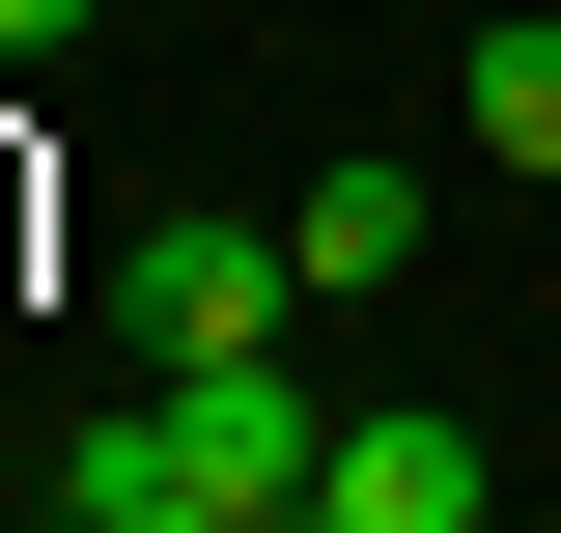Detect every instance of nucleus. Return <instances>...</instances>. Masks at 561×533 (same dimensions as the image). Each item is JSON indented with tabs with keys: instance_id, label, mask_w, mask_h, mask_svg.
<instances>
[{
	"instance_id": "7",
	"label": "nucleus",
	"mask_w": 561,
	"mask_h": 533,
	"mask_svg": "<svg viewBox=\"0 0 561 533\" xmlns=\"http://www.w3.org/2000/svg\"><path fill=\"white\" fill-rule=\"evenodd\" d=\"M225 533H337V506H225Z\"/></svg>"
},
{
	"instance_id": "5",
	"label": "nucleus",
	"mask_w": 561,
	"mask_h": 533,
	"mask_svg": "<svg viewBox=\"0 0 561 533\" xmlns=\"http://www.w3.org/2000/svg\"><path fill=\"white\" fill-rule=\"evenodd\" d=\"M449 140H478V169H561V29H534V0L449 57Z\"/></svg>"
},
{
	"instance_id": "8",
	"label": "nucleus",
	"mask_w": 561,
	"mask_h": 533,
	"mask_svg": "<svg viewBox=\"0 0 561 533\" xmlns=\"http://www.w3.org/2000/svg\"><path fill=\"white\" fill-rule=\"evenodd\" d=\"M534 533H561V506H534Z\"/></svg>"
},
{
	"instance_id": "3",
	"label": "nucleus",
	"mask_w": 561,
	"mask_h": 533,
	"mask_svg": "<svg viewBox=\"0 0 561 533\" xmlns=\"http://www.w3.org/2000/svg\"><path fill=\"white\" fill-rule=\"evenodd\" d=\"M309 506H337V533H505V450H478V421H449V394H365Z\"/></svg>"
},
{
	"instance_id": "1",
	"label": "nucleus",
	"mask_w": 561,
	"mask_h": 533,
	"mask_svg": "<svg viewBox=\"0 0 561 533\" xmlns=\"http://www.w3.org/2000/svg\"><path fill=\"white\" fill-rule=\"evenodd\" d=\"M253 337H309V253H280V225H140L113 253V365H253Z\"/></svg>"
},
{
	"instance_id": "4",
	"label": "nucleus",
	"mask_w": 561,
	"mask_h": 533,
	"mask_svg": "<svg viewBox=\"0 0 561 533\" xmlns=\"http://www.w3.org/2000/svg\"><path fill=\"white\" fill-rule=\"evenodd\" d=\"M280 253H309V309L421 281V169H309V197H280Z\"/></svg>"
},
{
	"instance_id": "2",
	"label": "nucleus",
	"mask_w": 561,
	"mask_h": 533,
	"mask_svg": "<svg viewBox=\"0 0 561 533\" xmlns=\"http://www.w3.org/2000/svg\"><path fill=\"white\" fill-rule=\"evenodd\" d=\"M140 394H169V477H197V506H309V477H337V394H309V365H140Z\"/></svg>"
},
{
	"instance_id": "6",
	"label": "nucleus",
	"mask_w": 561,
	"mask_h": 533,
	"mask_svg": "<svg viewBox=\"0 0 561 533\" xmlns=\"http://www.w3.org/2000/svg\"><path fill=\"white\" fill-rule=\"evenodd\" d=\"M57 29H84V0H0V57H57Z\"/></svg>"
}]
</instances>
